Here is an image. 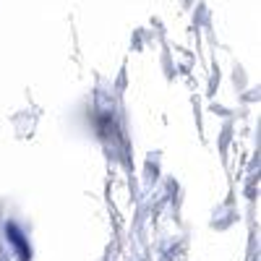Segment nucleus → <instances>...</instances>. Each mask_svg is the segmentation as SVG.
I'll return each mask as SVG.
<instances>
[]
</instances>
